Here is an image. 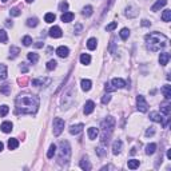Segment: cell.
<instances>
[{
    "mask_svg": "<svg viewBox=\"0 0 171 171\" xmlns=\"http://www.w3.org/2000/svg\"><path fill=\"white\" fill-rule=\"evenodd\" d=\"M39 103L40 100L35 95H20L16 99V111L18 114H35Z\"/></svg>",
    "mask_w": 171,
    "mask_h": 171,
    "instance_id": "obj_1",
    "label": "cell"
},
{
    "mask_svg": "<svg viewBox=\"0 0 171 171\" xmlns=\"http://www.w3.org/2000/svg\"><path fill=\"white\" fill-rule=\"evenodd\" d=\"M168 43L167 36H165L163 34H159V32H152L146 35V46L150 51L152 52H158L162 48H165Z\"/></svg>",
    "mask_w": 171,
    "mask_h": 171,
    "instance_id": "obj_2",
    "label": "cell"
},
{
    "mask_svg": "<svg viewBox=\"0 0 171 171\" xmlns=\"http://www.w3.org/2000/svg\"><path fill=\"white\" fill-rule=\"evenodd\" d=\"M102 136H100V144L103 146H107L108 142H110L111 134H112V130L115 127V119L112 116H107L104 121L102 122Z\"/></svg>",
    "mask_w": 171,
    "mask_h": 171,
    "instance_id": "obj_3",
    "label": "cell"
},
{
    "mask_svg": "<svg viewBox=\"0 0 171 171\" xmlns=\"http://www.w3.org/2000/svg\"><path fill=\"white\" fill-rule=\"evenodd\" d=\"M60 151H59V165H67L68 160H70V156H71V147H70V143L67 140H62L60 142Z\"/></svg>",
    "mask_w": 171,
    "mask_h": 171,
    "instance_id": "obj_4",
    "label": "cell"
},
{
    "mask_svg": "<svg viewBox=\"0 0 171 171\" xmlns=\"http://www.w3.org/2000/svg\"><path fill=\"white\" fill-rule=\"evenodd\" d=\"M136 107H138V111H140V112H147V110H149V103H147V100L144 99L143 95L136 96Z\"/></svg>",
    "mask_w": 171,
    "mask_h": 171,
    "instance_id": "obj_5",
    "label": "cell"
},
{
    "mask_svg": "<svg viewBox=\"0 0 171 171\" xmlns=\"http://www.w3.org/2000/svg\"><path fill=\"white\" fill-rule=\"evenodd\" d=\"M52 126H54V135L59 136L62 134V131L64 130V121L60 119V118H55Z\"/></svg>",
    "mask_w": 171,
    "mask_h": 171,
    "instance_id": "obj_6",
    "label": "cell"
},
{
    "mask_svg": "<svg viewBox=\"0 0 171 171\" xmlns=\"http://www.w3.org/2000/svg\"><path fill=\"white\" fill-rule=\"evenodd\" d=\"M51 83V79L50 78H38V79H34L32 80V86H36V87H46Z\"/></svg>",
    "mask_w": 171,
    "mask_h": 171,
    "instance_id": "obj_7",
    "label": "cell"
},
{
    "mask_svg": "<svg viewBox=\"0 0 171 171\" xmlns=\"http://www.w3.org/2000/svg\"><path fill=\"white\" fill-rule=\"evenodd\" d=\"M111 84L114 86V88L118 90V88H124L126 87V82L121 78H114V79L111 80Z\"/></svg>",
    "mask_w": 171,
    "mask_h": 171,
    "instance_id": "obj_8",
    "label": "cell"
},
{
    "mask_svg": "<svg viewBox=\"0 0 171 171\" xmlns=\"http://www.w3.org/2000/svg\"><path fill=\"white\" fill-rule=\"evenodd\" d=\"M83 127H84V124H83V123L72 124V126L70 127V134H71V135H78L79 132H82Z\"/></svg>",
    "mask_w": 171,
    "mask_h": 171,
    "instance_id": "obj_9",
    "label": "cell"
},
{
    "mask_svg": "<svg viewBox=\"0 0 171 171\" xmlns=\"http://www.w3.org/2000/svg\"><path fill=\"white\" fill-rule=\"evenodd\" d=\"M122 147H123V142L119 139L115 140L114 144H112V154H114V155H118V154L122 151Z\"/></svg>",
    "mask_w": 171,
    "mask_h": 171,
    "instance_id": "obj_10",
    "label": "cell"
},
{
    "mask_svg": "<svg viewBox=\"0 0 171 171\" xmlns=\"http://www.w3.org/2000/svg\"><path fill=\"white\" fill-rule=\"evenodd\" d=\"M62 29L60 27H57V25H54L52 28L50 29V36L51 38H62Z\"/></svg>",
    "mask_w": 171,
    "mask_h": 171,
    "instance_id": "obj_11",
    "label": "cell"
},
{
    "mask_svg": "<svg viewBox=\"0 0 171 171\" xmlns=\"http://www.w3.org/2000/svg\"><path fill=\"white\" fill-rule=\"evenodd\" d=\"M95 110V103L92 100H88V102H86V104H84V114L86 115H90L92 112V111Z\"/></svg>",
    "mask_w": 171,
    "mask_h": 171,
    "instance_id": "obj_12",
    "label": "cell"
},
{
    "mask_svg": "<svg viewBox=\"0 0 171 171\" xmlns=\"http://www.w3.org/2000/svg\"><path fill=\"white\" fill-rule=\"evenodd\" d=\"M56 54H57V56H60V57H67L68 54H70V50L67 47H64V46H60L56 50Z\"/></svg>",
    "mask_w": 171,
    "mask_h": 171,
    "instance_id": "obj_13",
    "label": "cell"
},
{
    "mask_svg": "<svg viewBox=\"0 0 171 171\" xmlns=\"http://www.w3.org/2000/svg\"><path fill=\"white\" fill-rule=\"evenodd\" d=\"M165 6H167V0H156V3L151 7V11H154V12L159 11L162 7H165Z\"/></svg>",
    "mask_w": 171,
    "mask_h": 171,
    "instance_id": "obj_14",
    "label": "cell"
},
{
    "mask_svg": "<svg viewBox=\"0 0 171 171\" xmlns=\"http://www.w3.org/2000/svg\"><path fill=\"white\" fill-rule=\"evenodd\" d=\"M168 60H170V54L162 52V54L159 55V63H160V66H166V64L168 63Z\"/></svg>",
    "mask_w": 171,
    "mask_h": 171,
    "instance_id": "obj_15",
    "label": "cell"
},
{
    "mask_svg": "<svg viewBox=\"0 0 171 171\" xmlns=\"http://www.w3.org/2000/svg\"><path fill=\"white\" fill-rule=\"evenodd\" d=\"M150 119H151L152 122H156V123H162L163 122V118H162V115L159 114V112H150Z\"/></svg>",
    "mask_w": 171,
    "mask_h": 171,
    "instance_id": "obj_16",
    "label": "cell"
},
{
    "mask_svg": "<svg viewBox=\"0 0 171 171\" xmlns=\"http://www.w3.org/2000/svg\"><path fill=\"white\" fill-rule=\"evenodd\" d=\"M80 168L84 171H90L91 170V165H90V160L87 158H82V160H80Z\"/></svg>",
    "mask_w": 171,
    "mask_h": 171,
    "instance_id": "obj_17",
    "label": "cell"
},
{
    "mask_svg": "<svg viewBox=\"0 0 171 171\" xmlns=\"http://www.w3.org/2000/svg\"><path fill=\"white\" fill-rule=\"evenodd\" d=\"M12 123L11 122H4V123H1V126H0V128H1V131L3 132H6V134H8V132H11L12 131Z\"/></svg>",
    "mask_w": 171,
    "mask_h": 171,
    "instance_id": "obj_18",
    "label": "cell"
},
{
    "mask_svg": "<svg viewBox=\"0 0 171 171\" xmlns=\"http://www.w3.org/2000/svg\"><path fill=\"white\" fill-rule=\"evenodd\" d=\"M74 13L72 12H63V15H62V22L63 23H70L74 20Z\"/></svg>",
    "mask_w": 171,
    "mask_h": 171,
    "instance_id": "obj_19",
    "label": "cell"
},
{
    "mask_svg": "<svg viewBox=\"0 0 171 171\" xmlns=\"http://www.w3.org/2000/svg\"><path fill=\"white\" fill-rule=\"evenodd\" d=\"M170 111H171L170 103H163V104L160 106V112L163 115H166V116H170Z\"/></svg>",
    "mask_w": 171,
    "mask_h": 171,
    "instance_id": "obj_20",
    "label": "cell"
},
{
    "mask_svg": "<svg viewBox=\"0 0 171 171\" xmlns=\"http://www.w3.org/2000/svg\"><path fill=\"white\" fill-rule=\"evenodd\" d=\"M88 138L91 140H94V139H96V136H98V134H99V130L98 128H95V127H90L88 128Z\"/></svg>",
    "mask_w": 171,
    "mask_h": 171,
    "instance_id": "obj_21",
    "label": "cell"
},
{
    "mask_svg": "<svg viewBox=\"0 0 171 171\" xmlns=\"http://www.w3.org/2000/svg\"><path fill=\"white\" fill-rule=\"evenodd\" d=\"M162 91H163V95H165L166 100H170L171 99V86L166 84L163 88H162Z\"/></svg>",
    "mask_w": 171,
    "mask_h": 171,
    "instance_id": "obj_22",
    "label": "cell"
},
{
    "mask_svg": "<svg viewBox=\"0 0 171 171\" xmlns=\"http://www.w3.org/2000/svg\"><path fill=\"white\" fill-rule=\"evenodd\" d=\"M80 84H82V90H83V91H90V90H91L92 83H91V80H88V79H83Z\"/></svg>",
    "mask_w": 171,
    "mask_h": 171,
    "instance_id": "obj_23",
    "label": "cell"
},
{
    "mask_svg": "<svg viewBox=\"0 0 171 171\" xmlns=\"http://www.w3.org/2000/svg\"><path fill=\"white\" fill-rule=\"evenodd\" d=\"M96 46H98V40H96L95 38L88 39V41H87V48H88V50H91V51L95 50Z\"/></svg>",
    "mask_w": 171,
    "mask_h": 171,
    "instance_id": "obj_24",
    "label": "cell"
},
{
    "mask_svg": "<svg viewBox=\"0 0 171 171\" xmlns=\"http://www.w3.org/2000/svg\"><path fill=\"white\" fill-rule=\"evenodd\" d=\"M7 76H8V72H7V66L6 64H0V79L4 80V79H7Z\"/></svg>",
    "mask_w": 171,
    "mask_h": 171,
    "instance_id": "obj_25",
    "label": "cell"
},
{
    "mask_svg": "<svg viewBox=\"0 0 171 171\" xmlns=\"http://www.w3.org/2000/svg\"><path fill=\"white\" fill-rule=\"evenodd\" d=\"M20 54V50L18 47H15V46H12L10 50V59H15V57H18V55Z\"/></svg>",
    "mask_w": 171,
    "mask_h": 171,
    "instance_id": "obj_26",
    "label": "cell"
},
{
    "mask_svg": "<svg viewBox=\"0 0 171 171\" xmlns=\"http://www.w3.org/2000/svg\"><path fill=\"white\" fill-rule=\"evenodd\" d=\"M27 57H28V60L31 62L32 64L38 63V60H39V55H38V54H35V52H28Z\"/></svg>",
    "mask_w": 171,
    "mask_h": 171,
    "instance_id": "obj_27",
    "label": "cell"
},
{
    "mask_svg": "<svg viewBox=\"0 0 171 171\" xmlns=\"http://www.w3.org/2000/svg\"><path fill=\"white\" fill-rule=\"evenodd\" d=\"M19 147V142H18V139H15V138H11L10 140H8V149L10 150H15Z\"/></svg>",
    "mask_w": 171,
    "mask_h": 171,
    "instance_id": "obj_28",
    "label": "cell"
},
{
    "mask_svg": "<svg viewBox=\"0 0 171 171\" xmlns=\"http://www.w3.org/2000/svg\"><path fill=\"white\" fill-rule=\"evenodd\" d=\"M155 150H156L155 143H150V144H147L146 146V154L147 155H152V154L155 152Z\"/></svg>",
    "mask_w": 171,
    "mask_h": 171,
    "instance_id": "obj_29",
    "label": "cell"
},
{
    "mask_svg": "<svg viewBox=\"0 0 171 171\" xmlns=\"http://www.w3.org/2000/svg\"><path fill=\"white\" fill-rule=\"evenodd\" d=\"M139 160L138 159H131V160H128V163H127V166H128V168H131V170H135V168L139 167Z\"/></svg>",
    "mask_w": 171,
    "mask_h": 171,
    "instance_id": "obj_30",
    "label": "cell"
},
{
    "mask_svg": "<svg viewBox=\"0 0 171 171\" xmlns=\"http://www.w3.org/2000/svg\"><path fill=\"white\" fill-rule=\"evenodd\" d=\"M0 92L4 95H10L11 94V84H3L0 86Z\"/></svg>",
    "mask_w": 171,
    "mask_h": 171,
    "instance_id": "obj_31",
    "label": "cell"
},
{
    "mask_svg": "<svg viewBox=\"0 0 171 171\" xmlns=\"http://www.w3.org/2000/svg\"><path fill=\"white\" fill-rule=\"evenodd\" d=\"M80 63L82 64H90L91 63V56L88 54H82L80 55Z\"/></svg>",
    "mask_w": 171,
    "mask_h": 171,
    "instance_id": "obj_32",
    "label": "cell"
},
{
    "mask_svg": "<svg viewBox=\"0 0 171 171\" xmlns=\"http://www.w3.org/2000/svg\"><path fill=\"white\" fill-rule=\"evenodd\" d=\"M162 20H163V22H170L171 20V11L170 10H166L165 12L162 13Z\"/></svg>",
    "mask_w": 171,
    "mask_h": 171,
    "instance_id": "obj_33",
    "label": "cell"
},
{
    "mask_svg": "<svg viewBox=\"0 0 171 171\" xmlns=\"http://www.w3.org/2000/svg\"><path fill=\"white\" fill-rule=\"evenodd\" d=\"M55 152H56V146H55V144H51L50 149H48V152H47V158L51 159L55 155Z\"/></svg>",
    "mask_w": 171,
    "mask_h": 171,
    "instance_id": "obj_34",
    "label": "cell"
},
{
    "mask_svg": "<svg viewBox=\"0 0 171 171\" xmlns=\"http://www.w3.org/2000/svg\"><path fill=\"white\" fill-rule=\"evenodd\" d=\"M55 19H56V16H55L54 13H51V12L46 13V16H44L46 23H52V22H55Z\"/></svg>",
    "mask_w": 171,
    "mask_h": 171,
    "instance_id": "obj_35",
    "label": "cell"
},
{
    "mask_svg": "<svg viewBox=\"0 0 171 171\" xmlns=\"http://www.w3.org/2000/svg\"><path fill=\"white\" fill-rule=\"evenodd\" d=\"M96 154H98L99 156H104L106 154H107V151H106V146H103V144H100V146L96 149Z\"/></svg>",
    "mask_w": 171,
    "mask_h": 171,
    "instance_id": "obj_36",
    "label": "cell"
},
{
    "mask_svg": "<svg viewBox=\"0 0 171 171\" xmlns=\"http://www.w3.org/2000/svg\"><path fill=\"white\" fill-rule=\"evenodd\" d=\"M134 11V7H127L126 8V16H128V18H135L136 15H138V12H132Z\"/></svg>",
    "mask_w": 171,
    "mask_h": 171,
    "instance_id": "obj_37",
    "label": "cell"
},
{
    "mask_svg": "<svg viewBox=\"0 0 171 171\" xmlns=\"http://www.w3.org/2000/svg\"><path fill=\"white\" fill-rule=\"evenodd\" d=\"M38 24H39V20L36 19V18H29V19L27 20V25H28V27H36Z\"/></svg>",
    "mask_w": 171,
    "mask_h": 171,
    "instance_id": "obj_38",
    "label": "cell"
},
{
    "mask_svg": "<svg viewBox=\"0 0 171 171\" xmlns=\"http://www.w3.org/2000/svg\"><path fill=\"white\" fill-rule=\"evenodd\" d=\"M8 111H10V107L7 104L0 106V116H6V115L8 114Z\"/></svg>",
    "mask_w": 171,
    "mask_h": 171,
    "instance_id": "obj_39",
    "label": "cell"
},
{
    "mask_svg": "<svg viewBox=\"0 0 171 171\" xmlns=\"http://www.w3.org/2000/svg\"><path fill=\"white\" fill-rule=\"evenodd\" d=\"M92 12H94V11H92V7L91 6H87V7H84V8H83V15L84 16H87V18H88V16H91L92 15Z\"/></svg>",
    "mask_w": 171,
    "mask_h": 171,
    "instance_id": "obj_40",
    "label": "cell"
},
{
    "mask_svg": "<svg viewBox=\"0 0 171 171\" xmlns=\"http://www.w3.org/2000/svg\"><path fill=\"white\" fill-rule=\"evenodd\" d=\"M7 40H8L7 32L4 29H0V43H7Z\"/></svg>",
    "mask_w": 171,
    "mask_h": 171,
    "instance_id": "obj_41",
    "label": "cell"
},
{
    "mask_svg": "<svg viewBox=\"0 0 171 171\" xmlns=\"http://www.w3.org/2000/svg\"><path fill=\"white\" fill-rule=\"evenodd\" d=\"M128 36H130V29L128 28H123L121 31V38L123 39V40H126V39H128Z\"/></svg>",
    "mask_w": 171,
    "mask_h": 171,
    "instance_id": "obj_42",
    "label": "cell"
},
{
    "mask_svg": "<svg viewBox=\"0 0 171 171\" xmlns=\"http://www.w3.org/2000/svg\"><path fill=\"white\" fill-rule=\"evenodd\" d=\"M56 60H50L47 63V70L48 71H52V70H55V68H56Z\"/></svg>",
    "mask_w": 171,
    "mask_h": 171,
    "instance_id": "obj_43",
    "label": "cell"
},
{
    "mask_svg": "<svg viewBox=\"0 0 171 171\" xmlns=\"http://www.w3.org/2000/svg\"><path fill=\"white\" fill-rule=\"evenodd\" d=\"M67 10H68V3H67V1H62V3L59 4V11L67 12Z\"/></svg>",
    "mask_w": 171,
    "mask_h": 171,
    "instance_id": "obj_44",
    "label": "cell"
},
{
    "mask_svg": "<svg viewBox=\"0 0 171 171\" xmlns=\"http://www.w3.org/2000/svg\"><path fill=\"white\" fill-rule=\"evenodd\" d=\"M23 44L25 46V47H28V46H31L32 44V39H31V36H24L23 38Z\"/></svg>",
    "mask_w": 171,
    "mask_h": 171,
    "instance_id": "obj_45",
    "label": "cell"
},
{
    "mask_svg": "<svg viewBox=\"0 0 171 171\" xmlns=\"http://www.w3.org/2000/svg\"><path fill=\"white\" fill-rule=\"evenodd\" d=\"M20 13H22V11H20L19 8H16V7H15V8H11V11H10V15L11 16H15V18H16V16H19Z\"/></svg>",
    "mask_w": 171,
    "mask_h": 171,
    "instance_id": "obj_46",
    "label": "cell"
},
{
    "mask_svg": "<svg viewBox=\"0 0 171 171\" xmlns=\"http://www.w3.org/2000/svg\"><path fill=\"white\" fill-rule=\"evenodd\" d=\"M116 27H118V23H116V22H112L111 24H108L107 27H106V31L110 32V31H112V29H115Z\"/></svg>",
    "mask_w": 171,
    "mask_h": 171,
    "instance_id": "obj_47",
    "label": "cell"
},
{
    "mask_svg": "<svg viewBox=\"0 0 171 171\" xmlns=\"http://www.w3.org/2000/svg\"><path fill=\"white\" fill-rule=\"evenodd\" d=\"M155 134V127H150L149 130L146 131V136H152Z\"/></svg>",
    "mask_w": 171,
    "mask_h": 171,
    "instance_id": "obj_48",
    "label": "cell"
},
{
    "mask_svg": "<svg viewBox=\"0 0 171 171\" xmlns=\"http://www.w3.org/2000/svg\"><path fill=\"white\" fill-rule=\"evenodd\" d=\"M110 100H111V96L108 95V94H107V95H104L103 98H102V103H103V104H107V103H108Z\"/></svg>",
    "mask_w": 171,
    "mask_h": 171,
    "instance_id": "obj_49",
    "label": "cell"
},
{
    "mask_svg": "<svg viewBox=\"0 0 171 171\" xmlns=\"http://www.w3.org/2000/svg\"><path fill=\"white\" fill-rule=\"evenodd\" d=\"M104 90H106V91H108V92H111V91H115V88H114V87H111V84H108V83H106V87H104Z\"/></svg>",
    "mask_w": 171,
    "mask_h": 171,
    "instance_id": "obj_50",
    "label": "cell"
},
{
    "mask_svg": "<svg viewBox=\"0 0 171 171\" xmlns=\"http://www.w3.org/2000/svg\"><path fill=\"white\" fill-rule=\"evenodd\" d=\"M80 31H82V24H76L75 25V32L76 34H80Z\"/></svg>",
    "mask_w": 171,
    "mask_h": 171,
    "instance_id": "obj_51",
    "label": "cell"
},
{
    "mask_svg": "<svg viewBox=\"0 0 171 171\" xmlns=\"http://www.w3.org/2000/svg\"><path fill=\"white\" fill-rule=\"evenodd\" d=\"M142 25H143V27H150V25H151V23H150L149 20H142Z\"/></svg>",
    "mask_w": 171,
    "mask_h": 171,
    "instance_id": "obj_52",
    "label": "cell"
},
{
    "mask_svg": "<svg viewBox=\"0 0 171 171\" xmlns=\"http://www.w3.org/2000/svg\"><path fill=\"white\" fill-rule=\"evenodd\" d=\"M6 25H7V27H12L13 23L11 22V20H6Z\"/></svg>",
    "mask_w": 171,
    "mask_h": 171,
    "instance_id": "obj_53",
    "label": "cell"
},
{
    "mask_svg": "<svg viewBox=\"0 0 171 171\" xmlns=\"http://www.w3.org/2000/svg\"><path fill=\"white\" fill-rule=\"evenodd\" d=\"M35 47L36 48H41L43 47V43H41V41H38V43H35Z\"/></svg>",
    "mask_w": 171,
    "mask_h": 171,
    "instance_id": "obj_54",
    "label": "cell"
},
{
    "mask_svg": "<svg viewBox=\"0 0 171 171\" xmlns=\"http://www.w3.org/2000/svg\"><path fill=\"white\" fill-rule=\"evenodd\" d=\"M27 71H28V68L25 66H22V72H27Z\"/></svg>",
    "mask_w": 171,
    "mask_h": 171,
    "instance_id": "obj_55",
    "label": "cell"
},
{
    "mask_svg": "<svg viewBox=\"0 0 171 171\" xmlns=\"http://www.w3.org/2000/svg\"><path fill=\"white\" fill-rule=\"evenodd\" d=\"M167 158L171 159V150H167Z\"/></svg>",
    "mask_w": 171,
    "mask_h": 171,
    "instance_id": "obj_56",
    "label": "cell"
},
{
    "mask_svg": "<svg viewBox=\"0 0 171 171\" xmlns=\"http://www.w3.org/2000/svg\"><path fill=\"white\" fill-rule=\"evenodd\" d=\"M3 149H4V144H3V143H1V142H0V152L3 151Z\"/></svg>",
    "mask_w": 171,
    "mask_h": 171,
    "instance_id": "obj_57",
    "label": "cell"
},
{
    "mask_svg": "<svg viewBox=\"0 0 171 171\" xmlns=\"http://www.w3.org/2000/svg\"><path fill=\"white\" fill-rule=\"evenodd\" d=\"M25 1H27V3H32V1H34V0H25Z\"/></svg>",
    "mask_w": 171,
    "mask_h": 171,
    "instance_id": "obj_58",
    "label": "cell"
},
{
    "mask_svg": "<svg viewBox=\"0 0 171 171\" xmlns=\"http://www.w3.org/2000/svg\"><path fill=\"white\" fill-rule=\"evenodd\" d=\"M1 1H3V3H7V1H8V0H1Z\"/></svg>",
    "mask_w": 171,
    "mask_h": 171,
    "instance_id": "obj_59",
    "label": "cell"
}]
</instances>
